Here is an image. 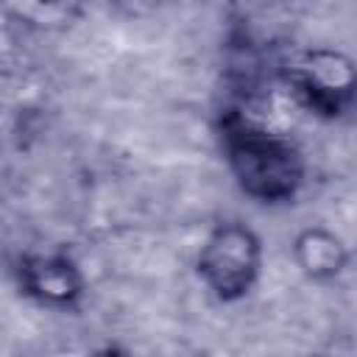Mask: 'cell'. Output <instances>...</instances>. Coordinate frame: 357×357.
<instances>
[{
  "label": "cell",
  "mask_w": 357,
  "mask_h": 357,
  "mask_svg": "<svg viewBox=\"0 0 357 357\" xmlns=\"http://www.w3.org/2000/svg\"><path fill=\"white\" fill-rule=\"evenodd\" d=\"M259 271H262V240L251 226L240 220L218 223L206 234L195 257L198 279L223 304H234L245 298L254 290Z\"/></svg>",
  "instance_id": "cell-2"
},
{
  "label": "cell",
  "mask_w": 357,
  "mask_h": 357,
  "mask_svg": "<svg viewBox=\"0 0 357 357\" xmlns=\"http://www.w3.org/2000/svg\"><path fill=\"white\" fill-rule=\"evenodd\" d=\"M284 81L318 117H343L354 103L357 73L351 56L332 47H312L284 64Z\"/></svg>",
  "instance_id": "cell-3"
},
{
  "label": "cell",
  "mask_w": 357,
  "mask_h": 357,
  "mask_svg": "<svg viewBox=\"0 0 357 357\" xmlns=\"http://www.w3.org/2000/svg\"><path fill=\"white\" fill-rule=\"evenodd\" d=\"M28 298L50 310H73L84 298V273L67 254H28L17 271Z\"/></svg>",
  "instance_id": "cell-4"
},
{
  "label": "cell",
  "mask_w": 357,
  "mask_h": 357,
  "mask_svg": "<svg viewBox=\"0 0 357 357\" xmlns=\"http://www.w3.org/2000/svg\"><path fill=\"white\" fill-rule=\"evenodd\" d=\"M6 6L22 17L31 20L33 25H50V22H61L67 14V3L64 0H6Z\"/></svg>",
  "instance_id": "cell-6"
},
{
  "label": "cell",
  "mask_w": 357,
  "mask_h": 357,
  "mask_svg": "<svg viewBox=\"0 0 357 357\" xmlns=\"http://www.w3.org/2000/svg\"><path fill=\"white\" fill-rule=\"evenodd\" d=\"M296 268L310 282H335L351 259L346 240L326 226H307L293 237Z\"/></svg>",
  "instance_id": "cell-5"
},
{
  "label": "cell",
  "mask_w": 357,
  "mask_h": 357,
  "mask_svg": "<svg viewBox=\"0 0 357 357\" xmlns=\"http://www.w3.org/2000/svg\"><path fill=\"white\" fill-rule=\"evenodd\" d=\"M226 165L237 187L257 204H290L304 184V156L293 139L276 134L240 112L220 120Z\"/></svg>",
  "instance_id": "cell-1"
}]
</instances>
